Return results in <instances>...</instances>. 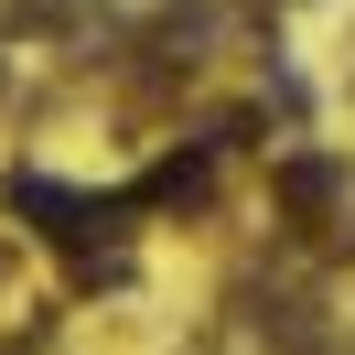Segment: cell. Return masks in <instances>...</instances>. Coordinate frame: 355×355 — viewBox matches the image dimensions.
Here are the masks:
<instances>
[{"mask_svg": "<svg viewBox=\"0 0 355 355\" xmlns=\"http://www.w3.org/2000/svg\"><path fill=\"white\" fill-rule=\"evenodd\" d=\"M334 194H345V162H334V151H302V162H280V205H291V216H323Z\"/></svg>", "mask_w": 355, "mask_h": 355, "instance_id": "obj_1", "label": "cell"}, {"mask_svg": "<svg viewBox=\"0 0 355 355\" xmlns=\"http://www.w3.org/2000/svg\"><path fill=\"white\" fill-rule=\"evenodd\" d=\"M76 0H11V33H65Z\"/></svg>", "mask_w": 355, "mask_h": 355, "instance_id": "obj_2", "label": "cell"}]
</instances>
